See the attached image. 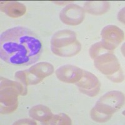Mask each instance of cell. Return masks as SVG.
Wrapping results in <instances>:
<instances>
[{
    "label": "cell",
    "mask_w": 125,
    "mask_h": 125,
    "mask_svg": "<svg viewBox=\"0 0 125 125\" xmlns=\"http://www.w3.org/2000/svg\"><path fill=\"white\" fill-rule=\"evenodd\" d=\"M41 41L26 28L16 26L3 32L0 37V56L6 63L28 66L38 61L42 53Z\"/></svg>",
    "instance_id": "cell-1"
},
{
    "label": "cell",
    "mask_w": 125,
    "mask_h": 125,
    "mask_svg": "<svg viewBox=\"0 0 125 125\" xmlns=\"http://www.w3.org/2000/svg\"><path fill=\"white\" fill-rule=\"evenodd\" d=\"M83 71L79 67L66 64L57 69L55 74L61 81L66 83H76L83 76Z\"/></svg>",
    "instance_id": "cell-10"
},
{
    "label": "cell",
    "mask_w": 125,
    "mask_h": 125,
    "mask_svg": "<svg viewBox=\"0 0 125 125\" xmlns=\"http://www.w3.org/2000/svg\"><path fill=\"white\" fill-rule=\"evenodd\" d=\"M101 44L107 51L112 52L125 38L122 30L115 25H108L104 28L101 33Z\"/></svg>",
    "instance_id": "cell-6"
},
{
    "label": "cell",
    "mask_w": 125,
    "mask_h": 125,
    "mask_svg": "<svg viewBox=\"0 0 125 125\" xmlns=\"http://www.w3.org/2000/svg\"><path fill=\"white\" fill-rule=\"evenodd\" d=\"M90 115H91V117L93 120L98 123L106 122L112 116L107 115H105V114L101 113L96 111L94 109V108H93V109L91 110Z\"/></svg>",
    "instance_id": "cell-16"
},
{
    "label": "cell",
    "mask_w": 125,
    "mask_h": 125,
    "mask_svg": "<svg viewBox=\"0 0 125 125\" xmlns=\"http://www.w3.org/2000/svg\"><path fill=\"white\" fill-rule=\"evenodd\" d=\"M1 10L11 18H20L25 14L26 8L18 1H1Z\"/></svg>",
    "instance_id": "cell-11"
},
{
    "label": "cell",
    "mask_w": 125,
    "mask_h": 125,
    "mask_svg": "<svg viewBox=\"0 0 125 125\" xmlns=\"http://www.w3.org/2000/svg\"><path fill=\"white\" fill-rule=\"evenodd\" d=\"M15 78L20 83H21L24 86L27 88V81L26 78V74L24 71H19L15 73Z\"/></svg>",
    "instance_id": "cell-17"
},
{
    "label": "cell",
    "mask_w": 125,
    "mask_h": 125,
    "mask_svg": "<svg viewBox=\"0 0 125 125\" xmlns=\"http://www.w3.org/2000/svg\"><path fill=\"white\" fill-rule=\"evenodd\" d=\"M72 124V121L69 116L64 113H60L58 115H53L50 121L46 125H70Z\"/></svg>",
    "instance_id": "cell-14"
},
{
    "label": "cell",
    "mask_w": 125,
    "mask_h": 125,
    "mask_svg": "<svg viewBox=\"0 0 125 125\" xmlns=\"http://www.w3.org/2000/svg\"><path fill=\"white\" fill-rule=\"evenodd\" d=\"M29 115L32 119L40 121L43 125H46L53 116L48 107L38 104L32 107L29 111Z\"/></svg>",
    "instance_id": "cell-12"
},
{
    "label": "cell",
    "mask_w": 125,
    "mask_h": 125,
    "mask_svg": "<svg viewBox=\"0 0 125 125\" xmlns=\"http://www.w3.org/2000/svg\"><path fill=\"white\" fill-rule=\"evenodd\" d=\"M54 71V66L51 63L40 62L24 70L28 85L36 84L46 77L51 75Z\"/></svg>",
    "instance_id": "cell-7"
},
{
    "label": "cell",
    "mask_w": 125,
    "mask_h": 125,
    "mask_svg": "<svg viewBox=\"0 0 125 125\" xmlns=\"http://www.w3.org/2000/svg\"><path fill=\"white\" fill-rule=\"evenodd\" d=\"M14 125H36V123L33 119H20L19 121H16L14 123Z\"/></svg>",
    "instance_id": "cell-18"
},
{
    "label": "cell",
    "mask_w": 125,
    "mask_h": 125,
    "mask_svg": "<svg viewBox=\"0 0 125 125\" xmlns=\"http://www.w3.org/2000/svg\"><path fill=\"white\" fill-rule=\"evenodd\" d=\"M27 88L19 81H13L6 78H1V113L9 114L17 109L18 96L26 95Z\"/></svg>",
    "instance_id": "cell-2"
},
{
    "label": "cell",
    "mask_w": 125,
    "mask_h": 125,
    "mask_svg": "<svg viewBox=\"0 0 125 125\" xmlns=\"http://www.w3.org/2000/svg\"><path fill=\"white\" fill-rule=\"evenodd\" d=\"M108 52H110V51H107L104 48L101 41L98 42V43H96L95 44H94L93 45L91 46L90 49V51H89L90 56L93 59H94L100 54L105 53H108Z\"/></svg>",
    "instance_id": "cell-15"
},
{
    "label": "cell",
    "mask_w": 125,
    "mask_h": 125,
    "mask_svg": "<svg viewBox=\"0 0 125 125\" xmlns=\"http://www.w3.org/2000/svg\"><path fill=\"white\" fill-rule=\"evenodd\" d=\"M94 66L101 73L115 83L124 80V74L119 61L112 52L103 53L94 59Z\"/></svg>",
    "instance_id": "cell-4"
},
{
    "label": "cell",
    "mask_w": 125,
    "mask_h": 125,
    "mask_svg": "<svg viewBox=\"0 0 125 125\" xmlns=\"http://www.w3.org/2000/svg\"><path fill=\"white\" fill-rule=\"evenodd\" d=\"M51 49L54 54L61 57H72L81 50V44L76 34L70 30H60L54 33L51 40Z\"/></svg>",
    "instance_id": "cell-3"
},
{
    "label": "cell",
    "mask_w": 125,
    "mask_h": 125,
    "mask_svg": "<svg viewBox=\"0 0 125 125\" xmlns=\"http://www.w3.org/2000/svg\"><path fill=\"white\" fill-rule=\"evenodd\" d=\"M118 18L120 21L125 23V8L122 9V10L119 12L118 15Z\"/></svg>",
    "instance_id": "cell-19"
},
{
    "label": "cell",
    "mask_w": 125,
    "mask_h": 125,
    "mask_svg": "<svg viewBox=\"0 0 125 125\" xmlns=\"http://www.w3.org/2000/svg\"><path fill=\"white\" fill-rule=\"evenodd\" d=\"M75 84L80 92L90 97L96 96L100 92L101 87L98 78L87 71H83V76Z\"/></svg>",
    "instance_id": "cell-9"
},
{
    "label": "cell",
    "mask_w": 125,
    "mask_h": 125,
    "mask_svg": "<svg viewBox=\"0 0 125 125\" xmlns=\"http://www.w3.org/2000/svg\"><path fill=\"white\" fill-rule=\"evenodd\" d=\"M84 9L76 4H70L66 6L60 14L61 21L70 26H77L81 24L84 20Z\"/></svg>",
    "instance_id": "cell-8"
},
{
    "label": "cell",
    "mask_w": 125,
    "mask_h": 125,
    "mask_svg": "<svg viewBox=\"0 0 125 125\" xmlns=\"http://www.w3.org/2000/svg\"><path fill=\"white\" fill-rule=\"evenodd\" d=\"M125 103V96L119 91H111L104 94L94 107L96 111L112 116L113 114L121 109Z\"/></svg>",
    "instance_id": "cell-5"
},
{
    "label": "cell",
    "mask_w": 125,
    "mask_h": 125,
    "mask_svg": "<svg viewBox=\"0 0 125 125\" xmlns=\"http://www.w3.org/2000/svg\"><path fill=\"white\" fill-rule=\"evenodd\" d=\"M109 8L110 4L108 1H86L83 9L90 14L101 15L108 11Z\"/></svg>",
    "instance_id": "cell-13"
}]
</instances>
